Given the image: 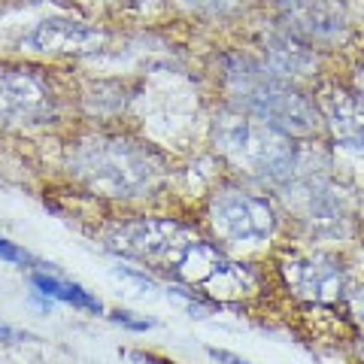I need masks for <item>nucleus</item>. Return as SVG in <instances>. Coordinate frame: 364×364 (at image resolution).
<instances>
[{
    "label": "nucleus",
    "mask_w": 364,
    "mask_h": 364,
    "mask_svg": "<svg viewBox=\"0 0 364 364\" xmlns=\"http://www.w3.org/2000/svg\"><path fill=\"white\" fill-rule=\"evenodd\" d=\"M225 79L234 100L249 116L267 122L282 134H310L316 131V107L286 85L277 73H267L249 58H228Z\"/></svg>",
    "instance_id": "f257e3e1"
},
{
    "label": "nucleus",
    "mask_w": 364,
    "mask_h": 364,
    "mask_svg": "<svg viewBox=\"0 0 364 364\" xmlns=\"http://www.w3.org/2000/svg\"><path fill=\"white\" fill-rule=\"evenodd\" d=\"M73 173L91 188L112 198H131L152 188L161 176V164L143 146L122 136H91L76 146L70 158Z\"/></svg>",
    "instance_id": "f03ea898"
},
{
    "label": "nucleus",
    "mask_w": 364,
    "mask_h": 364,
    "mask_svg": "<svg viewBox=\"0 0 364 364\" xmlns=\"http://www.w3.org/2000/svg\"><path fill=\"white\" fill-rule=\"evenodd\" d=\"M213 140L225 158H231L249 173L286 179L294 170V149L289 136L246 112H222L213 124Z\"/></svg>",
    "instance_id": "7ed1b4c3"
},
{
    "label": "nucleus",
    "mask_w": 364,
    "mask_h": 364,
    "mask_svg": "<svg viewBox=\"0 0 364 364\" xmlns=\"http://www.w3.org/2000/svg\"><path fill=\"white\" fill-rule=\"evenodd\" d=\"M210 222L225 243L255 246V243H264L273 234V228H277V213H273L270 203L258 195L222 191V195H215L210 203Z\"/></svg>",
    "instance_id": "20e7f679"
},
{
    "label": "nucleus",
    "mask_w": 364,
    "mask_h": 364,
    "mask_svg": "<svg viewBox=\"0 0 364 364\" xmlns=\"http://www.w3.org/2000/svg\"><path fill=\"white\" fill-rule=\"evenodd\" d=\"M109 243H112V249H119L124 255L149 261V264H164L170 270V267H176L182 252L195 240H191L186 228L176 222L143 219V222L119 228V231L109 237Z\"/></svg>",
    "instance_id": "39448f33"
},
{
    "label": "nucleus",
    "mask_w": 364,
    "mask_h": 364,
    "mask_svg": "<svg viewBox=\"0 0 364 364\" xmlns=\"http://www.w3.org/2000/svg\"><path fill=\"white\" fill-rule=\"evenodd\" d=\"M173 270L182 282L207 289L215 298H219V294H243V289H246L243 264L228 261L219 249H213L210 243H200V240H195L182 252Z\"/></svg>",
    "instance_id": "423d86ee"
},
{
    "label": "nucleus",
    "mask_w": 364,
    "mask_h": 364,
    "mask_svg": "<svg viewBox=\"0 0 364 364\" xmlns=\"http://www.w3.org/2000/svg\"><path fill=\"white\" fill-rule=\"evenodd\" d=\"M52 112L49 88L33 73L0 70V122L4 124H40Z\"/></svg>",
    "instance_id": "0eeeda50"
},
{
    "label": "nucleus",
    "mask_w": 364,
    "mask_h": 364,
    "mask_svg": "<svg viewBox=\"0 0 364 364\" xmlns=\"http://www.w3.org/2000/svg\"><path fill=\"white\" fill-rule=\"evenodd\" d=\"M289 289L306 301H334L343 289V270L328 255H301L282 264Z\"/></svg>",
    "instance_id": "6e6552de"
},
{
    "label": "nucleus",
    "mask_w": 364,
    "mask_h": 364,
    "mask_svg": "<svg viewBox=\"0 0 364 364\" xmlns=\"http://www.w3.org/2000/svg\"><path fill=\"white\" fill-rule=\"evenodd\" d=\"M104 33L91 25H82V21H73V18H46L33 28L21 46L31 52H91L97 49Z\"/></svg>",
    "instance_id": "1a4fd4ad"
},
{
    "label": "nucleus",
    "mask_w": 364,
    "mask_h": 364,
    "mask_svg": "<svg viewBox=\"0 0 364 364\" xmlns=\"http://www.w3.org/2000/svg\"><path fill=\"white\" fill-rule=\"evenodd\" d=\"M325 122L331 124L340 146L364 155V104L343 88H325L318 97Z\"/></svg>",
    "instance_id": "9d476101"
},
{
    "label": "nucleus",
    "mask_w": 364,
    "mask_h": 364,
    "mask_svg": "<svg viewBox=\"0 0 364 364\" xmlns=\"http://www.w3.org/2000/svg\"><path fill=\"white\" fill-rule=\"evenodd\" d=\"M31 282H33V289H37L40 294H46V298H52V301L73 304L76 310L95 313V316L104 313V304H100L95 294H88L82 286H76V282L55 279V277H49V273H31Z\"/></svg>",
    "instance_id": "9b49d317"
},
{
    "label": "nucleus",
    "mask_w": 364,
    "mask_h": 364,
    "mask_svg": "<svg viewBox=\"0 0 364 364\" xmlns=\"http://www.w3.org/2000/svg\"><path fill=\"white\" fill-rule=\"evenodd\" d=\"M267 67L277 76H301L313 67V55L306 46L291 37H273L267 43Z\"/></svg>",
    "instance_id": "f8f14e48"
},
{
    "label": "nucleus",
    "mask_w": 364,
    "mask_h": 364,
    "mask_svg": "<svg viewBox=\"0 0 364 364\" xmlns=\"http://www.w3.org/2000/svg\"><path fill=\"white\" fill-rule=\"evenodd\" d=\"M0 258H6V261H16V264H28L31 255L25 252V249H18L16 243H9L0 237Z\"/></svg>",
    "instance_id": "ddd939ff"
},
{
    "label": "nucleus",
    "mask_w": 364,
    "mask_h": 364,
    "mask_svg": "<svg viewBox=\"0 0 364 364\" xmlns=\"http://www.w3.org/2000/svg\"><path fill=\"white\" fill-rule=\"evenodd\" d=\"M112 322H119V325H124V328H131V331H149V328H152V322H146V318H134L131 313H124V310L112 313Z\"/></svg>",
    "instance_id": "4468645a"
},
{
    "label": "nucleus",
    "mask_w": 364,
    "mask_h": 364,
    "mask_svg": "<svg viewBox=\"0 0 364 364\" xmlns=\"http://www.w3.org/2000/svg\"><path fill=\"white\" fill-rule=\"evenodd\" d=\"M0 337L9 340V343H21V340H31V334H21V331H16V328H9V325H4V322H0Z\"/></svg>",
    "instance_id": "2eb2a0df"
},
{
    "label": "nucleus",
    "mask_w": 364,
    "mask_h": 364,
    "mask_svg": "<svg viewBox=\"0 0 364 364\" xmlns=\"http://www.w3.org/2000/svg\"><path fill=\"white\" fill-rule=\"evenodd\" d=\"M210 355H213L215 361H225V364H249V361L231 355V352H222V349H210Z\"/></svg>",
    "instance_id": "dca6fc26"
},
{
    "label": "nucleus",
    "mask_w": 364,
    "mask_h": 364,
    "mask_svg": "<svg viewBox=\"0 0 364 364\" xmlns=\"http://www.w3.org/2000/svg\"><path fill=\"white\" fill-rule=\"evenodd\" d=\"M355 85H358V100L364 104V67L358 70V76H355Z\"/></svg>",
    "instance_id": "f3484780"
},
{
    "label": "nucleus",
    "mask_w": 364,
    "mask_h": 364,
    "mask_svg": "<svg viewBox=\"0 0 364 364\" xmlns=\"http://www.w3.org/2000/svg\"><path fill=\"white\" fill-rule=\"evenodd\" d=\"M355 310H358V318H361V325H364V291L355 298Z\"/></svg>",
    "instance_id": "a211bd4d"
},
{
    "label": "nucleus",
    "mask_w": 364,
    "mask_h": 364,
    "mask_svg": "<svg viewBox=\"0 0 364 364\" xmlns=\"http://www.w3.org/2000/svg\"><path fill=\"white\" fill-rule=\"evenodd\" d=\"M134 358H140V361H146V364H173V361H158V358H152V355H134Z\"/></svg>",
    "instance_id": "6ab92c4d"
}]
</instances>
